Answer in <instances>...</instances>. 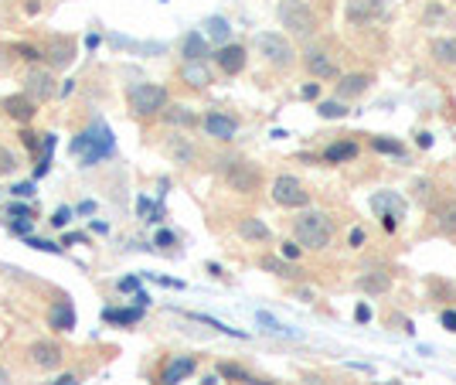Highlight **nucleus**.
Wrapping results in <instances>:
<instances>
[{"instance_id": "nucleus-37", "label": "nucleus", "mask_w": 456, "mask_h": 385, "mask_svg": "<svg viewBox=\"0 0 456 385\" xmlns=\"http://www.w3.org/2000/svg\"><path fill=\"white\" fill-rule=\"evenodd\" d=\"M222 375H225V379H238V382L252 385V375H249L245 368H238V365H222Z\"/></svg>"}, {"instance_id": "nucleus-8", "label": "nucleus", "mask_w": 456, "mask_h": 385, "mask_svg": "<svg viewBox=\"0 0 456 385\" xmlns=\"http://www.w3.org/2000/svg\"><path fill=\"white\" fill-rule=\"evenodd\" d=\"M24 82H27V96L38 99V103H45V99H51L58 92L55 89V76H51L48 69H31Z\"/></svg>"}, {"instance_id": "nucleus-43", "label": "nucleus", "mask_w": 456, "mask_h": 385, "mask_svg": "<svg viewBox=\"0 0 456 385\" xmlns=\"http://www.w3.org/2000/svg\"><path fill=\"white\" fill-rule=\"evenodd\" d=\"M279 253H283V259H290V262H293V259L300 256V242H283V249H279Z\"/></svg>"}, {"instance_id": "nucleus-33", "label": "nucleus", "mask_w": 456, "mask_h": 385, "mask_svg": "<svg viewBox=\"0 0 456 385\" xmlns=\"http://www.w3.org/2000/svg\"><path fill=\"white\" fill-rule=\"evenodd\" d=\"M371 147H375L378 154H395V157L406 154V147H402L399 140H388V136H375V140H371Z\"/></svg>"}, {"instance_id": "nucleus-22", "label": "nucleus", "mask_w": 456, "mask_h": 385, "mask_svg": "<svg viewBox=\"0 0 456 385\" xmlns=\"http://www.w3.org/2000/svg\"><path fill=\"white\" fill-rule=\"evenodd\" d=\"M180 55H184L187 62H204V55H208V38H204L201 31H191V34L184 38V45H180Z\"/></svg>"}, {"instance_id": "nucleus-18", "label": "nucleus", "mask_w": 456, "mask_h": 385, "mask_svg": "<svg viewBox=\"0 0 456 385\" xmlns=\"http://www.w3.org/2000/svg\"><path fill=\"white\" fill-rule=\"evenodd\" d=\"M392 286V276L385 273V270H368L364 276H357V290L361 293H368V297H378Z\"/></svg>"}, {"instance_id": "nucleus-20", "label": "nucleus", "mask_w": 456, "mask_h": 385, "mask_svg": "<svg viewBox=\"0 0 456 385\" xmlns=\"http://www.w3.org/2000/svg\"><path fill=\"white\" fill-rule=\"evenodd\" d=\"M48 324L55 331H72L76 328V307L69 304V300H62V304H55L48 314Z\"/></svg>"}, {"instance_id": "nucleus-45", "label": "nucleus", "mask_w": 456, "mask_h": 385, "mask_svg": "<svg viewBox=\"0 0 456 385\" xmlns=\"http://www.w3.org/2000/svg\"><path fill=\"white\" fill-rule=\"evenodd\" d=\"M174 242H178V239H174V232H157V239H153V246H174Z\"/></svg>"}, {"instance_id": "nucleus-15", "label": "nucleus", "mask_w": 456, "mask_h": 385, "mask_svg": "<svg viewBox=\"0 0 456 385\" xmlns=\"http://www.w3.org/2000/svg\"><path fill=\"white\" fill-rule=\"evenodd\" d=\"M3 113H7L10 120H21V123H27V120L38 113V103H34L31 96H7V99H3Z\"/></svg>"}, {"instance_id": "nucleus-6", "label": "nucleus", "mask_w": 456, "mask_h": 385, "mask_svg": "<svg viewBox=\"0 0 456 385\" xmlns=\"http://www.w3.org/2000/svg\"><path fill=\"white\" fill-rule=\"evenodd\" d=\"M225 181L231 191H238V195H252L255 188H259V167H252L249 160H225Z\"/></svg>"}, {"instance_id": "nucleus-10", "label": "nucleus", "mask_w": 456, "mask_h": 385, "mask_svg": "<svg viewBox=\"0 0 456 385\" xmlns=\"http://www.w3.org/2000/svg\"><path fill=\"white\" fill-rule=\"evenodd\" d=\"M306 69H310V76L317 78H337V65H334V58H330L324 48H310V52L304 55Z\"/></svg>"}, {"instance_id": "nucleus-48", "label": "nucleus", "mask_w": 456, "mask_h": 385, "mask_svg": "<svg viewBox=\"0 0 456 385\" xmlns=\"http://www.w3.org/2000/svg\"><path fill=\"white\" fill-rule=\"evenodd\" d=\"M17 52L24 55L27 62H38V58H41V52H38V48H31V45H17Z\"/></svg>"}, {"instance_id": "nucleus-47", "label": "nucleus", "mask_w": 456, "mask_h": 385, "mask_svg": "<svg viewBox=\"0 0 456 385\" xmlns=\"http://www.w3.org/2000/svg\"><path fill=\"white\" fill-rule=\"evenodd\" d=\"M120 290L123 293H140V283H136V276H127V280H120Z\"/></svg>"}, {"instance_id": "nucleus-9", "label": "nucleus", "mask_w": 456, "mask_h": 385, "mask_svg": "<svg viewBox=\"0 0 456 385\" xmlns=\"http://www.w3.org/2000/svg\"><path fill=\"white\" fill-rule=\"evenodd\" d=\"M371 211H378L381 218H402L406 215V202L395 195V191H378L375 198H371Z\"/></svg>"}, {"instance_id": "nucleus-31", "label": "nucleus", "mask_w": 456, "mask_h": 385, "mask_svg": "<svg viewBox=\"0 0 456 385\" xmlns=\"http://www.w3.org/2000/svg\"><path fill=\"white\" fill-rule=\"evenodd\" d=\"M255 321H259V324H262L269 334H290V337H297V331H290L286 324H279L276 317H273V314H266V310H259V314H255Z\"/></svg>"}, {"instance_id": "nucleus-34", "label": "nucleus", "mask_w": 456, "mask_h": 385, "mask_svg": "<svg viewBox=\"0 0 456 385\" xmlns=\"http://www.w3.org/2000/svg\"><path fill=\"white\" fill-rule=\"evenodd\" d=\"M136 211H140L147 222H160V218H164V208L157 205V202H147V198H140V202H136Z\"/></svg>"}, {"instance_id": "nucleus-17", "label": "nucleus", "mask_w": 456, "mask_h": 385, "mask_svg": "<svg viewBox=\"0 0 456 385\" xmlns=\"http://www.w3.org/2000/svg\"><path fill=\"white\" fill-rule=\"evenodd\" d=\"M215 58H218L222 72H228V76H238V72L245 69V48H242V45H225Z\"/></svg>"}, {"instance_id": "nucleus-44", "label": "nucleus", "mask_w": 456, "mask_h": 385, "mask_svg": "<svg viewBox=\"0 0 456 385\" xmlns=\"http://www.w3.org/2000/svg\"><path fill=\"white\" fill-rule=\"evenodd\" d=\"M10 191H14V198H34V184H14V188H10Z\"/></svg>"}, {"instance_id": "nucleus-36", "label": "nucleus", "mask_w": 456, "mask_h": 385, "mask_svg": "<svg viewBox=\"0 0 456 385\" xmlns=\"http://www.w3.org/2000/svg\"><path fill=\"white\" fill-rule=\"evenodd\" d=\"M14 167H17V160H14V154L0 144V178H7V174H14Z\"/></svg>"}, {"instance_id": "nucleus-54", "label": "nucleus", "mask_w": 456, "mask_h": 385, "mask_svg": "<svg viewBox=\"0 0 456 385\" xmlns=\"http://www.w3.org/2000/svg\"><path fill=\"white\" fill-rule=\"evenodd\" d=\"M78 211H82V215H89V211H96V202H82V205H78Z\"/></svg>"}, {"instance_id": "nucleus-23", "label": "nucleus", "mask_w": 456, "mask_h": 385, "mask_svg": "<svg viewBox=\"0 0 456 385\" xmlns=\"http://www.w3.org/2000/svg\"><path fill=\"white\" fill-rule=\"evenodd\" d=\"M432 58L439 62V65H450V69H456V38H436L429 45Z\"/></svg>"}, {"instance_id": "nucleus-42", "label": "nucleus", "mask_w": 456, "mask_h": 385, "mask_svg": "<svg viewBox=\"0 0 456 385\" xmlns=\"http://www.w3.org/2000/svg\"><path fill=\"white\" fill-rule=\"evenodd\" d=\"M7 218H34V211L27 205H17V202H14V205L7 208Z\"/></svg>"}, {"instance_id": "nucleus-7", "label": "nucleus", "mask_w": 456, "mask_h": 385, "mask_svg": "<svg viewBox=\"0 0 456 385\" xmlns=\"http://www.w3.org/2000/svg\"><path fill=\"white\" fill-rule=\"evenodd\" d=\"M89 147V154H85V164H96L99 157H106L109 150H113V136H109V130L106 127H96V130H89V133H82L76 144H72V150H85Z\"/></svg>"}, {"instance_id": "nucleus-46", "label": "nucleus", "mask_w": 456, "mask_h": 385, "mask_svg": "<svg viewBox=\"0 0 456 385\" xmlns=\"http://www.w3.org/2000/svg\"><path fill=\"white\" fill-rule=\"evenodd\" d=\"M300 96H304V99H317V96H320V82H310V85H304V89H300Z\"/></svg>"}, {"instance_id": "nucleus-12", "label": "nucleus", "mask_w": 456, "mask_h": 385, "mask_svg": "<svg viewBox=\"0 0 456 385\" xmlns=\"http://www.w3.org/2000/svg\"><path fill=\"white\" fill-rule=\"evenodd\" d=\"M27 355H31V361H34L38 368H58V365H62V348L51 344V341H34Z\"/></svg>"}, {"instance_id": "nucleus-26", "label": "nucleus", "mask_w": 456, "mask_h": 385, "mask_svg": "<svg viewBox=\"0 0 456 385\" xmlns=\"http://www.w3.org/2000/svg\"><path fill=\"white\" fill-rule=\"evenodd\" d=\"M180 78H184L187 85H194V89H204V85L211 82V72H208V65H204V62H187V65H184V72H180Z\"/></svg>"}, {"instance_id": "nucleus-52", "label": "nucleus", "mask_w": 456, "mask_h": 385, "mask_svg": "<svg viewBox=\"0 0 456 385\" xmlns=\"http://www.w3.org/2000/svg\"><path fill=\"white\" fill-rule=\"evenodd\" d=\"M361 242H364V232L355 229V232H351V246H361Z\"/></svg>"}, {"instance_id": "nucleus-56", "label": "nucleus", "mask_w": 456, "mask_h": 385, "mask_svg": "<svg viewBox=\"0 0 456 385\" xmlns=\"http://www.w3.org/2000/svg\"><path fill=\"white\" fill-rule=\"evenodd\" d=\"M378 385H402V382H378Z\"/></svg>"}, {"instance_id": "nucleus-29", "label": "nucleus", "mask_w": 456, "mask_h": 385, "mask_svg": "<svg viewBox=\"0 0 456 385\" xmlns=\"http://www.w3.org/2000/svg\"><path fill=\"white\" fill-rule=\"evenodd\" d=\"M102 317H106V321H113V324H136V321L143 317V307H133V310H106Z\"/></svg>"}, {"instance_id": "nucleus-16", "label": "nucleus", "mask_w": 456, "mask_h": 385, "mask_svg": "<svg viewBox=\"0 0 456 385\" xmlns=\"http://www.w3.org/2000/svg\"><path fill=\"white\" fill-rule=\"evenodd\" d=\"M48 58L55 69H69V65L76 62V41H72V38H55L48 48Z\"/></svg>"}, {"instance_id": "nucleus-24", "label": "nucleus", "mask_w": 456, "mask_h": 385, "mask_svg": "<svg viewBox=\"0 0 456 385\" xmlns=\"http://www.w3.org/2000/svg\"><path fill=\"white\" fill-rule=\"evenodd\" d=\"M238 235L249 242H269V225L262 218H242L238 222Z\"/></svg>"}, {"instance_id": "nucleus-4", "label": "nucleus", "mask_w": 456, "mask_h": 385, "mask_svg": "<svg viewBox=\"0 0 456 385\" xmlns=\"http://www.w3.org/2000/svg\"><path fill=\"white\" fill-rule=\"evenodd\" d=\"M255 48L262 52V58H266L269 65H276V69H290L293 58H297L293 45H290L283 34H276V31H262V34H255Z\"/></svg>"}, {"instance_id": "nucleus-50", "label": "nucleus", "mask_w": 456, "mask_h": 385, "mask_svg": "<svg viewBox=\"0 0 456 385\" xmlns=\"http://www.w3.org/2000/svg\"><path fill=\"white\" fill-rule=\"evenodd\" d=\"M355 317L361 321V324H368V321H371V307H368V304H361V307L355 310Z\"/></svg>"}, {"instance_id": "nucleus-55", "label": "nucleus", "mask_w": 456, "mask_h": 385, "mask_svg": "<svg viewBox=\"0 0 456 385\" xmlns=\"http://www.w3.org/2000/svg\"><path fill=\"white\" fill-rule=\"evenodd\" d=\"M0 385H7V372L3 368H0Z\"/></svg>"}, {"instance_id": "nucleus-19", "label": "nucleus", "mask_w": 456, "mask_h": 385, "mask_svg": "<svg viewBox=\"0 0 456 385\" xmlns=\"http://www.w3.org/2000/svg\"><path fill=\"white\" fill-rule=\"evenodd\" d=\"M368 85H371V76H361V72L344 76L341 82H337V99H355V96H361Z\"/></svg>"}, {"instance_id": "nucleus-30", "label": "nucleus", "mask_w": 456, "mask_h": 385, "mask_svg": "<svg viewBox=\"0 0 456 385\" xmlns=\"http://www.w3.org/2000/svg\"><path fill=\"white\" fill-rule=\"evenodd\" d=\"M330 160V164H341V160H351V157H357V147L355 144H334V147H327V154H324Z\"/></svg>"}, {"instance_id": "nucleus-5", "label": "nucleus", "mask_w": 456, "mask_h": 385, "mask_svg": "<svg viewBox=\"0 0 456 385\" xmlns=\"http://www.w3.org/2000/svg\"><path fill=\"white\" fill-rule=\"evenodd\" d=\"M273 202L283 208H306L310 205V191L293 174H279L273 181Z\"/></svg>"}, {"instance_id": "nucleus-32", "label": "nucleus", "mask_w": 456, "mask_h": 385, "mask_svg": "<svg viewBox=\"0 0 456 385\" xmlns=\"http://www.w3.org/2000/svg\"><path fill=\"white\" fill-rule=\"evenodd\" d=\"M317 113H320L324 120H344V116H348V109H344V99H327V103L317 106Z\"/></svg>"}, {"instance_id": "nucleus-40", "label": "nucleus", "mask_w": 456, "mask_h": 385, "mask_svg": "<svg viewBox=\"0 0 456 385\" xmlns=\"http://www.w3.org/2000/svg\"><path fill=\"white\" fill-rule=\"evenodd\" d=\"M167 154L178 157L180 164H187V160H191V147H184V144H171V147H167Z\"/></svg>"}, {"instance_id": "nucleus-41", "label": "nucleus", "mask_w": 456, "mask_h": 385, "mask_svg": "<svg viewBox=\"0 0 456 385\" xmlns=\"http://www.w3.org/2000/svg\"><path fill=\"white\" fill-rule=\"evenodd\" d=\"M27 246L31 249H41V253H62L55 242H48V239H27Z\"/></svg>"}, {"instance_id": "nucleus-21", "label": "nucleus", "mask_w": 456, "mask_h": 385, "mask_svg": "<svg viewBox=\"0 0 456 385\" xmlns=\"http://www.w3.org/2000/svg\"><path fill=\"white\" fill-rule=\"evenodd\" d=\"M432 218H436L439 232L456 235V202H453V198H446V202H439V205L432 208Z\"/></svg>"}, {"instance_id": "nucleus-11", "label": "nucleus", "mask_w": 456, "mask_h": 385, "mask_svg": "<svg viewBox=\"0 0 456 385\" xmlns=\"http://www.w3.org/2000/svg\"><path fill=\"white\" fill-rule=\"evenodd\" d=\"M235 130H238V123L231 116H225V113H208L204 116V133L215 136V140H231Z\"/></svg>"}, {"instance_id": "nucleus-49", "label": "nucleus", "mask_w": 456, "mask_h": 385, "mask_svg": "<svg viewBox=\"0 0 456 385\" xmlns=\"http://www.w3.org/2000/svg\"><path fill=\"white\" fill-rule=\"evenodd\" d=\"M443 328L456 334V310H446V314H443Z\"/></svg>"}, {"instance_id": "nucleus-39", "label": "nucleus", "mask_w": 456, "mask_h": 385, "mask_svg": "<svg viewBox=\"0 0 456 385\" xmlns=\"http://www.w3.org/2000/svg\"><path fill=\"white\" fill-rule=\"evenodd\" d=\"M69 222H72V208H58V211L51 215V225H55V229H65Z\"/></svg>"}, {"instance_id": "nucleus-27", "label": "nucleus", "mask_w": 456, "mask_h": 385, "mask_svg": "<svg viewBox=\"0 0 456 385\" xmlns=\"http://www.w3.org/2000/svg\"><path fill=\"white\" fill-rule=\"evenodd\" d=\"M228 34H231V24H228L222 14H215V18H208V21H204V38H208V41H218V45H225Z\"/></svg>"}, {"instance_id": "nucleus-25", "label": "nucleus", "mask_w": 456, "mask_h": 385, "mask_svg": "<svg viewBox=\"0 0 456 385\" xmlns=\"http://www.w3.org/2000/svg\"><path fill=\"white\" fill-rule=\"evenodd\" d=\"M191 372H194V358H174L171 365H167V368H164V385L184 382Z\"/></svg>"}, {"instance_id": "nucleus-35", "label": "nucleus", "mask_w": 456, "mask_h": 385, "mask_svg": "<svg viewBox=\"0 0 456 385\" xmlns=\"http://www.w3.org/2000/svg\"><path fill=\"white\" fill-rule=\"evenodd\" d=\"M262 270H269V273H276V276H293V273H297V270H293L290 262H283V259H273V256L262 259Z\"/></svg>"}, {"instance_id": "nucleus-14", "label": "nucleus", "mask_w": 456, "mask_h": 385, "mask_svg": "<svg viewBox=\"0 0 456 385\" xmlns=\"http://www.w3.org/2000/svg\"><path fill=\"white\" fill-rule=\"evenodd\" d=\"M422 24H426V27H453L456 24V14L446 7V4L432 0V4H426V10H422Z\"/></svg>"}, {"instance_id": "nucleus-13", "label": "nucleus", "mask_w": 456, "mask_h": 385, "mask_svg": "<svg viewBox=\"0 0 456 385\" xmlns=\"http://www.w3.org/2000/svg\"><path fill=\"white\" fill-rule=\"evenodd\" d=\"M381 0H348V21L351 24H368L371 18L381 14Z\"/></svg>"}, {"instance_id": "nucleus-2", "label": "nucleus", "mask_w": 456, "mask_h": 385, "mask_svg": "<svg viewBox=\"0 0 456 385\" xmlns=\"http://www.w3.org/2000/svg\"><path fill=\"white\" fill-rule=\"evenodd\" d=\"M276 18L279 24L286 27L290 34H297V38H310L313 27H317V18H313V10L306 7L304 0H283L276 7Z\"/></svg>"}, {"instance_id": "nucleus-28", "label": "nucleus", "mask_w": 456, "mask_h": 385, "mask_svg": "<svg viewBox=\"0 0 456 385\" xmlns=\"http://www.w3.org/2000/svg\"><path fill=\"white\" fill-rule=\"evenodd\" d=\"M164 120H167L171 127H191V123H194V113H191L187 106H171V109L164 113Z\"/></svg>"}, {"instance_id": "nucleus-3", "label": "nucleus", "mask_w": 456, "mask_h": 385, "mask_svg": "<svg viewBox=\"0 0 456 385\" xmlns=\"http://www.w3.org/2000/svg\"><path fill=\"white\" fill-rule=\"evenodd\" d=\"M129 109L136 116H153L160 109H167V89L153 85V82H136L129 85Z\"/></svg>"}, {"instance_id": "nucleus-51", "label": "nucleus", "mask_w": 456, "mask_h": 385, "mask_svg": "<svg viewBox=\"0 0 456 385\" xmlns=\"http://www.w3.org/2000/svg\"><path fill=\"white\" fill-rule=\"evenodd\" d=\"M51 385H78V375H72V372H69V375H62V379H55V382Z\"/></svg>"}, {"instance_id": "nucleus-38", "label": "nucleus", "mask_w": 456, "mask_h": 385, "mask_svg": "<svg viewBox=\"0 0 456 385\" xmlns=\"http://www.w3.org/2000/svg\"><path fill=\"white\" fill-rule=\"evenodd\" d=\"M7 229L14 232V235H31V229H34V218H10V222H7Z\"/></svg>"}, {"instance_id": "nucleus-1", "label": "nucleus", "mask_w": 456, "mask_h": 385, "mask_svg": "<svg viewBox=\"0 0 456 385\" xmlns=\"http://www.w3.org/2000/svg\"><path fill=\"white\" fill-rule=\"evenodd\" d=\"M293 235H297V242H300L304 249L320 253V249H327L330 239H334V225H330V218L324 211H304V215L293 222Z\"/></svg>"}, {"instance_id": "nucleus-53", "label": "nucleus", "mask_w": 456, "mask_h": 385, "mask_svg": "<svg viewBox=\"0 0 456 385\" xmlns=\"http://www.w3.org/2000/svg\"><path fill=\"white\" fill-rule=\"evenodd\" d=\"M419 147H432V133H419Z\"/></svg>"}]
</instances>
